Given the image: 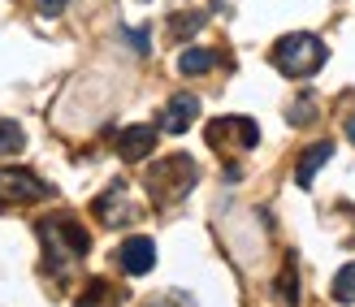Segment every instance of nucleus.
Here are the masks:
<instances>
[{
  "mask_svg": "<svg viewBox=\"0 0 355 307\" xmlns=\"http://www.w3.org/2000/svg\"><path fill=\"white\" fill-rule=\"evenodd\" d=\"M40 238H44V251H48V264L57 268V277L69 273V264L87 256V247H92V238H87V229L78 221H69V216H44L40 221Z\"/></svg>",
  "mask_w": 355,
  "mask_h": 307,
  "instance_id": "f257e3e1",
  "label": "nucleus"
},
{
  "mask_svg": "<svg viewBox=\"0 0 355 307\" xmlns=\"http://www.w3.org/2000/svg\"><path fill=\"white\" fill-rule=\"evenodd\" d=\"M325 44L316 40V35L308 30H295V35H282V40L273 44V65L282 69L286 78H312L316 69L325 65Z\"/></svg>",
  "mask_w": 355,
  "mask_h": 307,
  "instance_id": "f03ea898",
  "label": "nucleus"
},
{
  "mask_svg": "<svg viewBox=\"0 0 355 307\" xmlns=\"http://www.w3.org/2000/svg\"><path fill=\"white\" fill-rule=\"evenodd\" d=\"M195 177H200V169H195L191 156H165V160H156V165L148 169V191H152L156 204L169 208L178 200H187V191L195 186Z\"/></svg>",
  "mask_w": 355,
  "mask_h": 307,
  "instance_id": "7ed1b4c3",
  "label": "nucleus"
},
{
  "mask_svg": "<svg viewBox=\"0 0 355 307\" xmlns=\"http://www.w3.org/2000/svg\"><path fill=\"white\" fill-rule=\"evenodd\" d=\"M208 143L212 148H256L260 143V130H256V121H247V117H217L208 125Z\"/></svg>",
  "mask_w": 355,
  "mask_h": 307,
  "instance_id": "20e7f679",
  "label": "nucleus"
},
{
  "mask_svg": "<svg viewBox=\"0 0 355 307\" xmlns=\"http://www.w3.org/2000/svg\"><path fill=\"white\" fill-rule=\"evenodd\" d=\"M44 195H48V186L31 169H0V208L5 204H35Z\"/></svg>",
  "mask_w": 355,
  "mask_h": 307,
  "instance_id": "39448f33",
  "label": "nucleus"
},
{
  "mask_svg": "<svg viewBox=\"0 0 355 307\" xmlns=\"http://www.w3.org/2000/svg\"><path fill=\"white\" fill-rule=\"evenodd\" d=\"M117 264H121V273H130V277L152 273V264H156V243H152V238H126V243L117 247Z\"/></svg>",
  "mask_w": 355,
  "mask_h": 307,
  "instance_id": "423d86ee",
  "label": "nucleus"
},
{
  "mask_svg": "<svg viewBox=\"0 0 355 307\" xmlns=\"http://www.w3.org/2000/svg\"><path fill=\"white\" fill-rule=\"evenodd\" d=\"M195 117H200V100H195L191 91H178V96L165 104V113H161V125H165L169 134H187Z\"/></svg>",
  "mask_w": 355,
  "mask_h": 307,
  "instance_id": "0eeeda50",
  "label": "nucleus"
},
{
  "mask_svg": "<svg viewBox=\"0 0 355 307\" xmlns=\"http://www.w3.org/2000/svg\"><path fill=\"white\" fill-rule=\"evenodd\" d=\"M152 148H156V125H126V130L117 134V156L130 160V165L152 156Z\"/></svg>",
  "mask_w": 355,
  "mask_h": 307,
  "instance_id": "6e6552de",
  "label": "nucleus"
},
{
  "mask_svg": "<svg viewBox=\"0 0 355 307\" xmlns=\"http://www.w3.org/2000/svg\"><path fill=\"white\" fill-rule=\"evenodd\" d=\"M96 216H100L104 225H121V221H126V216H130V208H126V186L117 182V186L104 191L100 200H96Z\"/></svg>",
  "mask_w": 355,
  "mask_h": 307,
  "instance_id": "1a4fd4ad",
  "label": "nucleus"
},
{
  "mask_svg": "<svg viewBox=\"0 0 355 307\" xmlns=\"http://www.w3.org/2000/svg\"><path fill=\"white\" fill-rule=\"evenodd\" d=\"M334 156V143L329 139H321V143H312V148L304 152V160H299V169H295V182L299 186H312V177H316V169L325 165V160Z\"/></svg>",
  "mask_w": 355,
  "mask_h": 307,
  "instance_id": "9d476101",
  "label": "nucleus"
},
{
  "mask_svg": "<svg viewBox=\"0 0 355 307\" xmlns=\"http://www.w3.org/2000/svg\"><path fill=\"white\" fill-rule=\"evenodd\" d=\"M74 307H121V290L113 281H104V277H96L92 286H87V295L74 303Z\"/></svg>",
  "mask_w": 355,
  "mask_h": 307,
  "instance_id": "9b49d317",
  "label": "nucleus"
},
{
  "mask_svg": "<svg viewBox=\"0 0 355 307\" xmlns=\"http://www.w3.org/2000/svg\"><path fill=\"white\" fill-rule=\"evenodd\" d=\"M217 52L212 48H187L182 57H178V69H182L187 78H195V74H208V69H217Z\"/></svg>",
  "mask_w": 355,
  "mask_h": 307,
  "instance_id": "f8f14e48",
  "label": "nucleus"
},
{
  "mask_svg": "<svg viewBox=\"0 0 355 307\" xmlns=\"http://www.w3.org/2000/svg\"><path fill=\"white\" fill-rule=\"evenodd\" d=\"M22 143H26L22 125H17V121H5V117H0V156H13V152H22Z\"/></svg>",
  "mask_w": 355,
  "mask_h": 307,
  "instance_id": "ddd939ff",
  "label": "nucleus"
},
{
  "mask_svg": "<svg viewBox=\"0 0 355 307\" xmlns=\"http://www.w3.org/2000/svg\"><path fill=\"white\" fill-rule=\"evenodd\" d=\"M334 299L338 303H355V264H343L334 273Z\"/></svg>",
  "mask_w": 355,
  "mask_h": 307,
  "instance_id": "4468645a",
  "label": "nucleus"
},
{
  "mask_svg": "<svg viewBox=\"0 0 355 307\" xmlns=\"http://www.w3.org/2000/svg\"><path fill=\"white\" fill-rule=\"evenodd\" d=\"M200 26H204V13H173V22H169L173 40H187V35H195Z\"/></svg>",
  "mask_w": 355,
  "mask_h": 307,
  "instance_id": "2eb2a0df",
  "label": "nucleus"
},
{
  "mask_svg": "<svg viewBox=\"0 0 355 307\" xmlns=\"http://www.w3.org/2000/svg\"><path fill=\"white\" fill-rule=\"evenodd\" d=\"M277 290H282V299H286V303H299V281H295V264H286V273H282V286H277Z\"/></svg>",
  "mask_w": 355,
  "mask_h": 307,
  "instance_id": "dca6fc26",
  "label": "nucleus"
},
{
  "mask_svg": "<svg viewBox=\"0 0 355 307\" xmlns=\"http://www.w3.org/2000/svg\"><path fill=\"white\" fill-rule=\"evenodd\" d=\"M65 5H69V0H40V13H44V17H61Z\"/></svg>",
  "mask_w": 355,
  "mask_h": 307,
  "instance_id": "f3484780",
  "label": "nucleus"
},
{
  "mask_svg": "<svg viewBox=\"0 0 355 307\" xmlns=\"http://www.w3.org/2000/svg\"><path fill=\"white\" fill-rule=\"evenodd\" d=\"M126 40H130L139 52H148V35H144V30H126Z\"/></svg>",
  "mask_w": 355,
  "mask_h": 307,
  "instance_id": "a211bd4d",
  "label": "nucleus"
},
{
  "mask_svg": "<svg viewBox=\"0 0 355 307\" xmlns=\"http://www.w3.org/2000/svg\"><path fill=\"white\" fill-rule=\"evenodd\" d=\"M347 139H351V143H355V117H351V121H347Z\"/></svg>",
  "mask_w": 355,
  "mask_h": 307,
  "instance_id": "6ab92c4d",
  "label": "nucleus"
},
{
  "mask_svg": "<svg viewBox=\"0 0 355 307\" xmlns=\"http://www.w3.org/2000/svg\"><path fill=\"white\" fill-rule=\"evenodd\" d=\"M156 307H169V303H156Z\"/></svg>",
  "mask_w": 355,
  "mask_h": 307,
  "instance_id": "aec40b11",
  "label": "nucleus"
}]
</instances>
